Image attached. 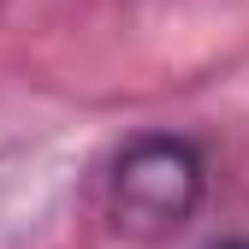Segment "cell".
<instances>
[{
	"label": "cell",
	"instance_id": "cell-1",
	"mask_svg": "<svg viewBox=\"0 0 249 249\" xmlns=\"http://www.w3.org/2000/svg\"><path fill=\"white\" fill-rule=\"evenodd\" d=\"M208 202V154L178 131H142L113 154L107 220L119 237L160 243L184 231Z\"/></svg>",
	"mask_w": 249,
	"mask_h": 249
},
{
	"label": "cell",
	"instance_id": "cell-2",
	"mask_svg": "<svg viewBox=\"0 0 249 249\" xmlns=\"http://www.w3.org/2000/svg\"><path fill=\"white\" fill-rule=\"evenodd\" d=\"M208 249H249L243 237H226V243H208Z\"/></svg>",
	"mask_w": 249,
	"mask_h": 249
}]
</instances>
